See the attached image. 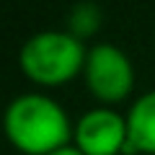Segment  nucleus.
<instances>
[{
  "label": "nucleus",
  "instance_id": "nucleus-1",
  "mask_svg": "<svg viewBox=\"0 0 155 155\" xmlns=\"http://www.w3.org/2000/svg\"><path fill=\"white\" fill-rule=\"evenodd\" d=\"M3 132L23 155H52L70 145L75 127L54 98L44 93H23L8 104Z\"/></svg>",
  "mask_w": 155,
  "mask_h": 155
},
{
  "label": "nucleus",
  "instance_id": "nucleus-2",
  "mask_svg": "<svg viewBox=\"0 0 155 155\" xmlns=\"http://www.w3.org/2000/svg\"><path fill=\"white\" fill-rule=\"evenodd\" d=\"M88 49L67 31H39L21 47L18 65L23 75L44 88H57L83 72Z\"/></svg>",
  "mask_w": 155,
  "mask_h": 155
},
{
  "label": "nucleus",
  "instance_id": "nucleus-3",
  "mask_svg": "<svg viewBox=\"0 0 155 155\" xmlns=\"http://www.w3.org/2000/svg\"><path fill=\"white\" fill-rule=\"evenodd\" d=\"M88 91L104 104H119L134 88L132 60L114 44H96L88 49L83 67Z\"/></svg>",
  "mask_w": 155,
  "mask_h": 155
},
{
  "label": "nucleus",
  "instance_id": "nucleus-4",
  "mask_svg": "<svg viewBox=\"0 0 155 155\" xmlns=\"http://www.w3.org/2000/svg\"><path fill=\"white\" fill-rule=\"evenodd\" d=\"M72 142L83 155H119L129 145L127 116L109 106H96L75 122Z\"/></svg>",
  "mask_w": 155,
  "mask_h": 155
},
{
  "label": "nucleus",
  "instance_id": "nucleus-5",
  "mask_svg": "<svg viewBox=\"0 0 155 155\" xmlns=\"http://www.w3.org/2000/svg\"><path fill=\"white\" fill-rule=\"evenodd\" d=\"M127 129H129V145L124 153L155 155V91H147L129 106Z\"/></svg>",
  "mask_w": 155,
  "mask_h": 155
},
{
  "label": "nucleus",
  "instance_id": "nucleus-6",
  "mask_svg": "<svg viewBox=\"0 0 155 155\" xmlns=\"http://www.w3.org/2000/svg\"><path fill=\"white\" fill-rule=\"evenodd\" d=\"M101 21H104V13H101V8L96 5V3H78V5H72V11L67 13V34H72L75 39H88L93 36L96 31L101 28Z\"/></svg>",
  "mask_w": 155,
  "mask_h": 155
},
{
  "label": "nucleus",
  "instance_id": "nucleus-7",
  "mask_svg": "<svg viewBox=\"0 0 155 155\" xmlns=\"http://www.w3.org/2000/svg\"><path fill=\"white\" fill-rule=\"evenodd\" d=\"M52 155H83V153H80V150L75 147V145H67V147L57 150V153H52Z\"/></svg>",
  "mask_w": 155,
  "mask_h": 155
}]
</instances>
